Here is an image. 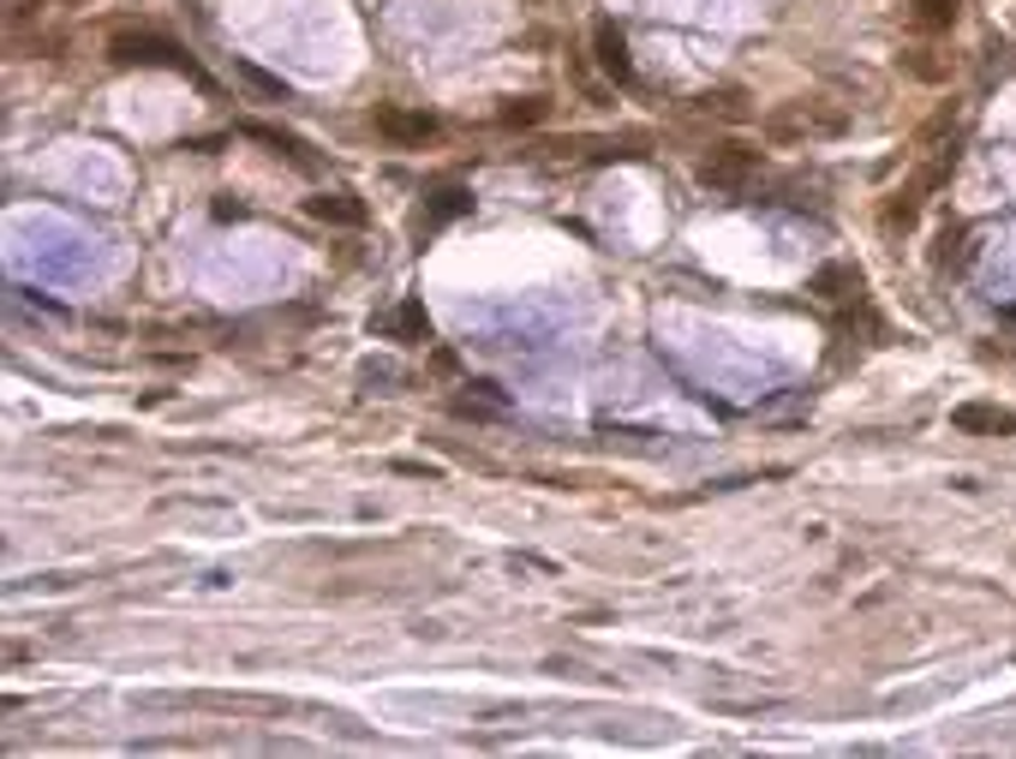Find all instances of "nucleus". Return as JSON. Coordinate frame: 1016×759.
Masks as SVG:
<instances>
[{
  "label": "nucleus",
  "instance_id": "obj_12",
  "mask_svg": "<svg viewBox=\"0 0 1016 759\" xmlns=\"http://www.w3.org/2000/svg\"><path fill=\"white\" fill-rule=\"evenodd\" d=\"M909 19H915V31H951L956 0H909Z\"/></svg>",
  "mask_w": 1016,
  "mask_h": 759
},
{
  "label": "nucleus",
  "instance_id": "obj_10",
  "mask_svg": "<svg viewBox=\"0 0 1016 759\" xmlns=\"http://www.w3.org/2000/svg\"><path fill=\"white\" fill-rule=\"evenodd\" d=\"M538 120H551V96H509L503 108H496V126H509V133L538 126Z\"/></svg>",
  "mask_w": 1016,
  "mask_h": 759
},
{
  "label": "nucleus",
  "instance_id": "obj_17",
  "mask_svg": "<svg viewBox=\"0 0 1016 759\" xmlns=\"http://www.w3.org/2000/svg\"><path fill=\"white\" fill-rule=\"evenodd\" d=\"M216 215H222V222H240V215H245V203H233V198H216Z\"/></svg>",
  "mask_w": 1016,
  "mask_h": 759
},
{
  "label": "nucleus",
  "instance_id": "obj_16",
  "mask_svg": "<svg viewBox=\"0 0 1016 759\" xmlns=\"http://www.w3.org/2000/svg\"><path fill=\"white\" fill-rule=\"evenodd\" d=\"M240 78H245V84H258V91H263V96H287V91H282V84H275V78H263V72H258V66H240Z\"/></svg>",
  "mask_w": 1016,
  "mask_h": 759
},
{
  "label": "nucleus",
  "instance_id": "obj_1",
  "mask_svg": "<svg viewBox=\"0 0 1016 759\" xmlns=\"http://www.w3.org/2000/svg\"><path fill=\"white\" fill-rule=\"evenodd\" d=\"M844 133H849V108L826 96H802V102H784V108L765 114V138L772 144H831Z\"/></svg>",
  "mask_w": 1016,
  "mask_h": 759
},
{
  "label": "nucleus",
  "instance_id": "obj_3",
  "mask_svg": "<svg viewBox=\"0 0 1016 759\" xmlns=\"http://www.w3.org/2000/svg\"><path fill=\"white\" fill-rule=\"evenodd\" d=\"M754 173H760V150H754V144H742V138L712 144V150L700 156V180L712 186V192H742Z\"/></svg>",
  "mask_w": 1016,
  "mask_h": 759
},
{
  "label": "nucleus",
  "instance_id": "obj_11",
  "mask_svg": "<svg viewBox=\"0 0 1016 759\" xmlns=\"http://www.w3.org/2000/svg\"><path fill=\"white\" fill-rule=\"evenodd\" d=\"M903 72H909V78H921V84H945L956 72V61H951V54H939V49H903Z\"/></svg>",
  "mask_w": 1016,
  "mask_h": 759
},
{
  "label": "nucleus",
  "instance_id": "obj_9",
  "mask_svg": "<svg viewBox=\"0 0 1016 759\" xmlns=\"http://www.w3.org/2000/svg\"><path fill=\"white\" fill-rule=\"evenodd\" d=\"M593 42H598V66L610 72V78H635V61H628V42H622V31H616L610 19L593 31Z\"/></svg>",
  "mask_w": 1016,
  "mask_h": 759
},
{
  "label": "nucleus",
  "instance_id": "obj_14",
  "mask_svg": "<svg viewBox=\"0 0 1016 759\" xmlns=\"http://www.w3.org/2000/svg\"><path fill=\"white\" fill-rule=\"evenodd\" d=\"M389 329H395V335H407V341H425V335H431V317H425V305H419V299H407L401 312L389 317Z\"/></svg>",
  "mask_w": 1016,
  "mask_h": 759
},
{
  "label": "nucleus",
  "instance_id": "obj_5",
  "mask_svg": "<svg viewBox=\"0 0 1016 759\" xmlns=\"http://www.w3.org/2000/svg\"><path fill=\"white\" fill-rule=\"evenodd\" d=\"M956 431H975V436H1016V413L1010 407H986V401H963L951 413Z\"/></svg>",
  "mask_w": 1016,
  "mask_h": 759
},
{
  "label": "nucleus",
  "instance_id": "obj_2",
  "mask_svg": "<svg viewBox=\"0 0 1016 759\" xmlns=\"http://www.w3.org/2000/svg\"><path fill=\"white\" fill-rule=\"evenodd\" d=\"M108 61L114 66H161V72H186V78H198L203 84V66L191 61V54L180 49V42H168V36H150V31H121L108 42Z\"/></svg>",
  "mask_w": 1016,
  "mask_h": 759
},
{
  "label": "nucleus",
  "instance_id": "obj_6",
  "mask_svg": "<svg viewBox=\"0 0 1016 759\" xmlns=\"http://www.w3.org/2000/svg\"><path fill=\"white\" fill-rule=\"evenodd\" d=\"M240 133H245V138H258V144H270V150H275V156H287V162L300 168V173H317V156L305 150V138L282 133V126H263V120H245Z\"/></svg>",
  "mask_w": 1016,
  "mask_h": 759
},
{
  "label": "nucleus",
  "instance_id": "obj_4",
  "mask_svg": "<svg viewBox=\"0 0 1016 759\" xmlns=\"http://www.w3.org/2000/svg\"><path fill=\"white\" fill-rule=\"evenodd\" d=\"M371 126L389 144H431L437 133H443V126H437V114H419V108H377Z\"/></svg>",
  "mask_w": 1016,
  "mask_h": 759
},
{
  "label": "nucleus",
  "instance_id": "obj_8",
  "mask_svg": "<svg viewBox=\"0 0 1016 759\" xmlns=\"http://www.w3.org/2000/svg\"><path fill=\"white\" fill-rule=\"evenodd\" d=\"M861 270L856 264H819L814 270V294L819 299H831V305H849V299H861Z\"/></svg>",
  "mask_w": 1016,
  "mask_h": 759
},
{
  "label": "nucleus",
  "instance_id": "obj_15",
  "mask_svg": "<svg viewBox=\"0 0 1016 759\" xmlns=\"http://www.w3.org/2000/svg\"><path fill=\"white\" fill-rule=\"evenodd\" d=\"M467 210H473V198H467L461 186H443V192H437V203H431V215H425V228L449 222V215H467Z\"/></svg>",
  "mask_w": 1016,
  "mask_h": 759
},
{
  "label": "nucleus",
  "instance_id": "obj_7",
  "mask_svg": "<svg viewBox=\"0 0 1016 759\" xmlns=\"http://www.w3.org/2000/svg\"><path fill=\"white\" fill-rule=\"evenodd\" d=\"M305 210L329 228H365V215H371L365 198H353V192H317V198H305Z\"/></svg>",
  "mask_w": 1016,
  "mask_h": 759
},
{
  "label": "nucleus",
  "instance_id": "obj_13",
  "mask_svg": "<svg viewBox=\"0 0 1016 759\" xmlns=\"http://www.w3.org/2000/svg\"><path fill=\"white\" fill-rule=\"evenodd\" d=\"M700 114H718V120H747L754 108H747V96L735 91V84H724V91H705L700 96Z\"/></svg>",
  "mask_w": 1016,
  "mask_h": 759
}]
</instances>
